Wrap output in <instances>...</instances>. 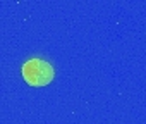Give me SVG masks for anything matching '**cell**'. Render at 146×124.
Masks as SVG:
<instances>
[{
  "mask_svg": "<svg viewBox=\"0 0 146 124\" xmlns=\"http://www.w3.org/2000/svg\"><path fill=\"white\" fill-rule=\"evenodd\" d=\"M21 74H23V79L33 86V88H41V86H46L53 81L55 78V69L50 62L43 60V59H29L26 60L23 67H21Z\"/></svg>",
  "mask_w": 146,
  "mask_h": 124,
  "instance_id": "cell-1",
  "label": "cell"
}]
</instances>
